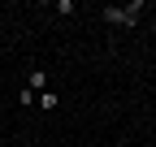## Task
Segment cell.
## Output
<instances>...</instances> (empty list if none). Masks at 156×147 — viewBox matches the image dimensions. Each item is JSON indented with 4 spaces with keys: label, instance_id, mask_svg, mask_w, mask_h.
<instances>
[{
    "label": "cell",
    "instance_id": "6da1fadb",
    "mask_svg": "<svg viewBox=\"0 0 156 147\" xmlns=\"http://www.w3.org/2000/svg\"><path fill=\"white\" fill-rule=\"evenodd\" d=\"M100 17H104V22H108V26H134V22H139V17H130L126 9H117V5H108V9H104Z\"/></svg>",
    "mask_w": 156,
    "mask_h": 147
},
{
    "label": "cell",
    "instance_id": "7a4b0ae2",
    "mask_svg": "<svg viewBox=\"0 0 156 147\" xmlns=\"http://www.w3.org/2000/svg\"><path fill=\"white\" fill-rule=\"evenodd\" d=\"M26 91H35V95H39V91H48V74L39 69V65H35V69L26 74Z\"/></svg>",
    "mask_w": 156,
    "mask_h": 147
},
{
    "label": "cell",
    "instance_id": "3957f363",
    "mask_svg": "<svg viewBox=\"0 0 156 147\" xmlns=\"http://www.w3.org/2000/svg\"><path fill=\"white\" fill-rule=\"evenodd\" d=\"M39 108H44V113H56V108H61V95H56L52 87H48V91H39Z\"/></svg>",
    "mask_w": 156,
    "mask_h": 147
},
{
    "label": "cell",
    "instance_id": "277c9868",
    "mask_svg": "<svg viewBox=\"0 0 156 147\" xmlns=\"http://www.w3.org/2000/svg\"><path fill=\"white\" fill-rule=\"evenodd\" d=\"M17 104H22V108H30V104H39V95H35V91H26V87H22V91H17Z\"/></svg>",
    "mask_w": 156,
    "mask_h": 147
}]
</instances>
